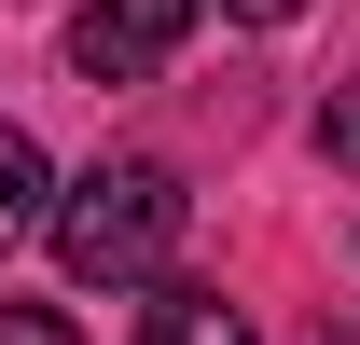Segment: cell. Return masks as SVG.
<instances>
[{"mask_svg": "<svg viewBox=\"0 0 360 345\" xmlns=\"http://www.w3.org/2000/svg\"><path fill=\"white\" fill-rule=\"evenodd\" d=\"M56 262L84 276V290H125V276H153V262L180 249V180L153 166V152H125V166H84L70 194H56Z\"/></svg>", "mask_w": 360, "mask_h": 345, "instance_id": "obj_1", "label": "cell"}, {"mask_svg": "<svg viewBox=\"0 0 360 345\" xmlns=\"http://www.w3.org/2000/svg\"><path fill=\"white\" fill-rule=\"evenodd\" d=\"M194 14H208V0H84V14H70V69H84V83H139V69H167V55L194 42Z\"/></svg>", "mask_w": 360, "mask_h": 345, "instance_id": "obj_2", "label": "cell"}, {"mask_svg": "<svg viewBox=\"0 0 360 345\" xmlns=\"http://www.w3.org/2000/svg\"><path fill=\"white\" fill-rule=\"evenodd\" d=\"M139 345H250V318H236L222 290H180V276H167V290L139 304Z\"/></svg>", "mask_w": 360, "mask_h": 345, "instance_id": "obj_3", "label": "cell"}, {"mask_svg": "<svg viewBox=\"0 0 360 345\" xmlns=\"http://www.w3.org/2000/svg\"><path fill=\"white\" fill-rule=\"evenodd\" d=\"M28 221H56V166H42V138H28V125H0V249H14Z\"/></svg>", "mask_w": 360, "mask_h": 345, "instance_id": "obj_4", "label": "cell"}, {"mask_svg": "<svg viewBox=\"0 0 360 345\" xmlns=\"http://www.w3.org/2000/svg\"><path fill=\"white\" fill-rule=\"evenodd\" d=\"M0 345H84V332H70L56 304H0Z\"/></svg>", "mask_w": 360, "mask_h": 345, "instance_id": "obj_5", "label": "cell"}, {"mask_svg": "<svg viewBox=\"0 0 360 345\" xmlns=\"http://www.w3.org/2000/svg\"><path fill=\"white\" fill-rule=\"evenodd\" d=\"M319 152H333V166H360V83L333 97V111H319Z\"/></svg>", "mask_w": 360, "mask_h": 345, "instance_id": "obj_6", "label": "cell"}, {"mask_svg": "<svg viewBox=\"0 0 360 345\" xmlns=\"http://www.w3.org/2000/svg\"><path fill=\"white\" fill-rule=\"evenodd\" d=\"M236 28H291V14H305V0H222Z\"/></svg>", "mask_w": 360, "mask_h": 345, "instance_id": "obj_7", "label": "cell"}]
</instances>
